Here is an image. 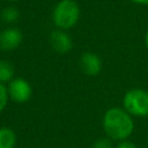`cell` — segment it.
<instances>
[{"instance_id":"cell-1","label":"cell","mask_w":148,"mask_h":148,"mask_svg":"<svg viewBox=\"0 0 148 148\" xmlns=\"http://www.w3.org/2000/svg\"><path fill=\"white\" fill-rule=\"evenodd\" d=\"M103 128L110 139L123 141L134 131L132 116L121 108H110L103 116Z\"/></svg>"},{"instance_id":"cell-2","label":"cell","mask_w":148,"mask_h":148,"mask_svg":"<svg viewBox=\"0 0 148 148\" xmlns=\"http://www.w3.org/2000/svg\"><path fill=\"white\" fill-rule=\"evenodd\" d=\"M80 18V6L75 0H60L52 13V21L58 29L73 28Z\"/></svg>"},{"instance_id":"cell-3","label":"cell","mask_w":148,"mask_h":148,"mask_svg":"<svg viewBox=\"0 0 148 148\" xmlns=\"http://www.w3.org/2000/svg\"><path fill=\"white\" fill-rule=\"evenodd\" d=\"M123 104L131 116L146 117L148 116V91L140 88L131 89L124 95Z\"/></svg>"},{"instance_id":"cell-4","label":"cell","mask_w":148,"mask_h":148,"mask_svg":"<svg viewBox=\"0 0 148 148\" xmlns=\"http://www.w3.org/2000/svg\"><path fill=\"white\" fill-rule=\"evenodd\" d=\"M8 96L12 101L16 103H25L32 96V88L30 83L23 77L13 79L7 87Z\"/></svg>"},{"instance_id":"cell-5","label":"cell","mask_w":148,"mask_h":148,"mask_svg":"<svg viewBox=\"0 0 148 148\" xmlns=\"http://www.w3.org/2000/svg\"><path fill=\"white\" fill-rule=\"evenodd\" d=\"M23 40V34L18 28H6L0 32V50L13 51L17 49Z\"/></svg>"},{"instance_id":"cell-6","label":"cell","mask_w":148,"mask_h":148,"mask_svg":"<svg viewBox=\"0 0 148 148\" xmlns=\"http://www.w3.org/2000/svg\"><path fill=\"white\" fill-rule=\"evenodd\" d=\"M50 44L52 49L60 54L69 52L73 47L72 37L61 29H56L50 34Z\"/></svg>"},{"instance_id":"cell-7","label":"cell","mask_w":148,"mask_h":148,"mask_svg":"<svg viewBox=\"0 0 148 148\" xmlns=\"http://www.w3.org/2000/svg\"><path fill=\"white\" fill-rule=\"evenodd\" d=\"M80 67L89 76L98 75L102 69V60L94 52H84L80 57Z\"/></svg>"},{"instance_id":"cell-8","label":"cell","mask_w":148,"mask_h":148,"mask_svg":"<svg viewBox=\"0 0 148 148\" xmlns=\"http://www.w3.org/2000/svg\"><path fill=\"white\" fill-rule=\"evenodd\" d=\"M16 134L9 127H0V148H14Z\"/></svg>"},{"instance_id":"cell-9","label":"cell","mask_w":148,"mask_h":148,"mask_svg":"<svg viewBox=\"0 0 148 148\" xmlns=\"http://www.w3.org/2000/svg\"><path fill=\"white\" fill-rule=\"evenodd\" d=\"M15 68L8 60H0V83L10 82L14 79Z\"/></svg>"},{"instance_id":"cell-10","label":"cell","mask_w":148,"mask_h":148,"mask_svg":"<svg viewBox=\"0 0 148 148\" xmlns=\"http://www.w3.org/2000/svg\"><path fill=\"white\" fill-rule=\"evenodd\" d=\"M1 20L5 21L6 23H13V22H16L20 17V12L16 7H13V6H9V7H6L1 10V15H0Z\"/></svg>"},{"instance_id":"cell-11","label":"cell","mask_w":148,"mask_h":148,"mask_svg":"<svg viewBox=\"0 0 148 148\" xmlns=\"http://www.w3.org/2000/svg\"><path fill=\"white\" fill-rule=\"evenodd\" d=\"M8 90L5 87L3 83H0V112L6 108L7 103H8Z\"/></svg>"},{"instance_id":"cell-12","label":"cell","mask_w":148,"mask_h":148,"mask_svg":"<svg viewBox=\"0 0 148 148\" xmlns=\"http://www.w3.org/2000/svg\"><path fill=\"white\" fill-rule=\"evenodd\" d=\"M92 148H113V146L109 138H101L94 142Z\"/></svg>"},{"instance_id":"cell-13","label":"cell","mask_w":148,"mask_h":148,"mask_svg":"<svg viewBox=\"0 0 148 148\" xmlns=\"http://www.w3.org/2000/svg\"><path fill=\"white\" fill-rule=\"evenodd\" d=\"M116 148H136V146L131 142V141H127V140H123L118 143V146Z\"/></svg>"},{"instance_id":"cell-14","label":"cell","mask_w":148,"mask_h":148,"mask_svg":"<svg viewBox=\"0 0 148 148\" xmlns=\"http://www.w3.org/2000/svg\"><path fill=\"white\" fill-rule=\"evenodd\" d=\"M131 1L138 5H148V0H131Z\"/></svg>"},{"instance_id":"cell-15","label":"cell","mask_w":148,"mask_h":148,"mask_svg":"<svg viewBox=\"0 0 148 148\" xmlns=\"http://www.w3.org/2000/svg\"><path fill=\"white\" fill-rule=\"evenodd\" d=\"M145 44H146V46H147V49H148V30H147V32H146V35H145Z\"/></svg>"},{"instance_id":"cell-16","label":"cell","mask_w":148,"mask_h":148,"mask_svg":"<svg viewBox=\"0 0 148 148\" xmlns=\"http://www.w3.org/2000/svg\"><path fill=\"white\" fill-rule=\"evenodd\" d=\"M8 1H17V0H8Z\"/></svg>"}]
</instances>
